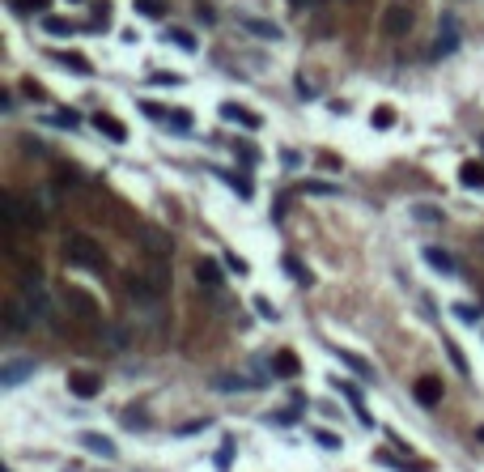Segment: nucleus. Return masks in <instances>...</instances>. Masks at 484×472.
<instances>
[{
	"label": "nucleus",
	"mask_w": 484,
	"mask_h": 472,
	"mask_svg": "<svg viewBox=\"0 0 484 472\" xmlns=\"http://www.w3.org/2000/svg\"><path fill=\"white\" fill-rule=\"evenodd\" d=\"M166 289H170V273H166L161 259H153L145 273H132V277H128V298L140 302V306H157L161 298H166Z\"/></svg>",
	"instance_id": "nucleus-1"
},
{
	"label": "nucleus",
	"mask_w": 484,
	"mask_h": 472,
	"mask_svg": "<svg viewBox=\"0 0 484 472\" xmlns=\"http://www.w3.org/2000/svg\"><path fill=\"white\" fill-rule=\"evenodd\" d=\"M64 251H68V264H77V269H89V273L106 269V259H102V251H98V243L89 234H68Z\"/></svg>",
	"instance_id": "nucleus-2"
},
{
	"label": "nucleus",
	"mask_w": 484,
	"mask_h": 472,
	"mask_svg": "<svg viewBox=\"0 0 484 472\" xmlns=\"http://www.w3.org/2000/svg\"><path fill=\"white\" fill-rule=\"evenodd\" d=\"M17 302L26 306V315H30L34 324H43L47 315H51V298H47V289H43L38 277H26V281L17 285Z\"/></svg>",
	"instance_id": "nucleus-3"
},
{
	"label": "nucleus",
	"mask_w": 484,
	"mask_h": 472,
	"mask_svg": "<svg viewBox=\"0 0 484 472\" xmlns=\"http://www.w3.org/2000/svg\"><path fill=\"white\" fill-rule=\"evenodd\" d=\"M412 26H416V17H412V9H404V5H391V9L383 13V22H379V30H383L387 38H408Z\"/></svg>",
	"instance_id": "nucleus-4"
},
{
	"label": "nucleus",
	"mask_w": 484,
	"mask_h": 472,
	"mask_svg": "<svg viewBox=\"0 0 484 472\" xmlns=\"http://www.w3.org/2000/svg\"><path fill=\"white\" fill-rule=\"evenodd\" d=\"M68 392H73L77 400H94V396L102 392V379L89 375V371H73V375H68Z\"/></svg>",
	"instance_id": "nucleus-5"
},
{
	"label": "nucleus",
	"mask_w": 484,
	"mask_h": 472,
	"mask_svg": "<svg viewBox=\"0 0 484 472\" xmlns=\"http://www.w3.org/2000/svg\"><path fill=\"white\" fill-rule=\"evenodd\" d=\"M238 26L255 38H267V43H281V34H285L277 22H263V17H238Z\"/></svg>",
	"instance_id": "nucleus-6"
},
{
	"label": "nucleus",
	"mask_w": 484,
	"mask_h": 472,
	"mask_svg": "<svg viewBox=\"0 0 484 472\" xmlns=\"http://www.w3.org/2000/svg\"><path fill=\"white\" fill-rule=\"evenodd\" d=\"M85 451H94V455H102V459H115L119 455V447H115V438H106V434H94V430H85L81 438H77Z\"/></svg>",
	"instance_id": "nucleus-7"
},
{
	"label": "nucleus",
	"mask_w": 484,
	"mask_h": 472,
	"mask_svg": "<svg viewBox=\"0 0 484 472\" xmlns=\"http://www.w3.org/2000/svg\"><path fill=\"white\" fill-rule=\"evenodd\" d=\"M221 120H226V124H242V128H251V132L263 124L251 107H238V102H221Z\"/></svg>",
	"instance_id": "nucleus-8"
},
{
	"label": "nucleus",
	"mask_w": 484,
	"mask_h": 472,
	"mask_svg": "<svg viewBox=\"0 0 484 472\" xmlns=\"http://www.w3.org/2000/svg\"><path fill=\"white\" fill-rule=\"evenodd\" d=\"M332 387H336V392H340V396H344L353 408H357L361 426H374V417H369V413H365V404H361V387H357V383H349V379H332Z\"/></svg>",
	"instance_id": "nucleus-9"
},
{
	"label": "nucleus",
	"mask_w": 484,
	"mask_h": 472,
	"mask_svg": "<svg viewBox=\"0 0 484 472\" xmlns=\"http://www.w3.org/2000/svg\"><path fill=\"white\" fill-rule=\"evenodd\" d=\"M408 217L420 222V226H438V222H446L442 208H438V204H425V200H412V204H408Z\"/></svg>",
	"instance_id": "nucleus-10"
},
{
	"label": "nucleus",
	"mask_w": 484,
	"mask_h": 472,
	"mask_svg": "<svg viewBox=\"0 0 484 472\" xmlns=\"http://www.w3.org/2000/svg\"><path fill=\"white\" fill-rule=\"evenodd\" d=\"M420 255H425V264L434 269V273H442V277H455V273H459V264H455V259H450L442 247H425Z\"/></svg>",
	"instance_id": "nucleus-11"
},
{
	"label": "nucleus",
	"mask_w": 484,
	"mask_h": 472,
	"mask_svg": "<svg viewBox=\"0 0 484 472\" xmlns=\"http://www.w3.org/2000/svg\"><path fill=\"white\" fill-rule=\"evenodd\" d=\"M272 375H277V379H298V375H302V362H298L289 349H281V353L272 357Z\"/></svg>",
	"instance_id": "nucleus-12"
},
{
	"label": "nucleus",
	"mask_w": 484,
	"mask_h": 472,
	"mask_svg": "<svg viewBox=\"0 0 484 472\" xmlns=\"http://www.w3.org/2000/svg\"><path fill=\"white\" fill-rule=\"evenodd\" d=\"M450 51H459V26H455V17H442V30H438V56H450Z\"/></svg>",
	"instance_id": "nucleus-13"
},
{
	"label": "nucleus",
	"mask_w": 484,
	"mask_h": 472,
	"mask_svg": "<svg viewBox=\"0 0 484 472\" xmlns=\"http://www.w3.org/2000/svg\"><path fill=\"white\" fill-rule=\"evenodd\" d=\"M94 128H98L106 141H115V145H124V141H128V128H124L119 120H111V115H94Z\"/></svg>",
	"instance_id": "nucleus-14"
},
{
	"label": "nucleus",
	"mask_w": 484,
	"mask_h": 472,
	"mask_svg": "<svg viewBox=\"0 0 484 472\" xmlns=\"http://www.w3.org/2000/svg\"><path fill=\"white\" fill-rule=\"evenodd\" d=\"M26 375H34V362H9L5 371H0V383H5V387H17Z\"/></svg>",
	"instance_id": "nucleus-15"
},
{
	"label": "nucleus",
	"mask_w": 484,
	"mask_h": 472,
	"mask_svg": "<svg viewBox=\"0 0 484 472\" xmlns=\"http://www.w3.org/2000/svg\"><path fill=\"white\" fill-rule=\"evenodd\" d=\"M416 400H420L425 408H434V404L442 400V383H438V379H420V383H416Z\"/></svg>",
	"instance_id": "nucleus-16"
},
{
	"label": "nucleus",
	"mask_w": 484,
	"mask_h": 472,
	"mask_svg": "<svg viewBox=\"0 0 484 472\" xmlns=\"http://www.w3.org/2000/svg\"><path fill=\"white\" fill-rule=\"evenodd\" d=\"M459 183L471 187V192L484 187V166H480V162H463V166H459Z\"/></svg>",
	"instance_id": "nucleus-17"
},
{
	"label": "nucleus",
	"mask_w": 484,
	"mask_h": 472,
	"mask_svg": "<svg viewBox=\"0 0 484 472\" xmlns=\"http://www.w3.org/2000/svg\"><path fill=\"white\" fill-rule=\"evenodd\" d=\"M196 277H200V281H208V289H212V294L221 289V269L212 264V259H200V264H196Z\"/></svg>",
	"instance_id": "nucleus-18"
},
{
	"label": "nucleus",
	"mask_w": 484,
	"mask_h": 472,
	"mask_svg": "<svg viewBox=\"0 0 484 472\" xmlns=\"http://www.w3.org/2000/svg\"><path fill=\"white\" fill-rule=\"evenodd\" d=\"M221 179L230 183V192H234V196H242V200H251V196H255V187H251V179H247V175H221Z\"/></svg>",
	"instance_id": "nucleus-19"
},
{
	"label": "nucleus",
	"mask_w": 484,
	"mask_h": 472,
	"mask_svg": "<svg viewBox=\"0 0 484 472\" xmlns=\"http://www.w3.org/2000/svg\"><path fill=\"white\" fill-rule=\"evenodd\" d=\"M336 357H340V362L349 366V371H353V375H365V379L374 375V371H369V366H365V362L357 357V353H349V349H336Z\"/></svg>",
	"instance_id": "nucleus-20"
},
{
	"label": "nucleus",
	"mask_w": 484,
	"mask_h": 472,
	"mask_svg": "<svg viewBox=\"0 0 484 472\" xmlns=\"http://www.w3.org/2000/svg\"><path fill=\"white\" fill-rule=\"evenodd\" d=\"M302 192H310V196H340V187H336V183H328V179H306V183H302Z\"/></svg>",
	"instance_id": "nucleus-21"
},
{
	"label": "nucleus",
	"mask_w": 484,
	"mask_h": 472,
	"mask_svg": "<svg viewBox=\"0 0 484 472\" xmlns=\"http://www.w3.org/2000/svg\"><path fill=\"white\" fill-rule=\"evenodd\" d=\"M166 38H170V43H179L183 51H196V34H191V30H183V26H170V30H166Z\"/></svg>",
	"instance_id": "nucleus-22"
},
{
	"label": "nucleus",
	"mask_w": 484,
	"mask_h": 472,
	"mask_svg": "<svg viewBox=\"0 0 484 472\" xmlns=\"http://www.w3.org/2000/svg\"><path fill=\"white\" fill-rule=\"evenodd\" d=\"M369 124L379 128V132H387V128H395V111L391 107H374V115H369Z\"/></svg>",
	"instance_id": "nucleus-23"
},
{
	"label": "nucleus",
	"mask_w": 484,
	"mask_h": 472,
	"mask_svg": "<svg viewBox=\"0 0 484 472\" xmlns=\"http://www.w3.org/2000/svg\"><path fill=\"white\" fill-rule=\"evenodd\" d=\"M43 30H47V34H56V38H68L77 26H73V22H64V17H47V22H43Z\"/></svg>",
	"instance_id": "nucleus-24"
},
{
	"label": "nucleus",
	"mask_w": 484,
	"mask_h": 472,
	"mask_svg": "<svg viewBox=\"0 0 484 472\" xmlns=\"http://www.w3.org/2000/svg\"><path fill=\"white\" fill-rule=\"evenodd\" d=\"M161 128H175V132H187V128H191V115H187V111H166V120H161Z\"/></svg>",
	"instance_id": "nucleus-25"
},
{
	"label": "nucleus",
	"mask_w": 484,
	"mask_h": 472,
	"mask_svg": "<svg viewBox=\"0 0 484 472\" xmlns=\"http://www.w3.org/2000/svg\"><path fill=\"white\" fill-rule=\"evenodd\" d=\"M285 273H289V277H293L298 285H310V269H302L293 255H285Z\"/></svg>",
	"instance_id": "nucleus-26"
},
{
	"label": "nucleus",
	"mask_w": 484,
	"mask_h": 472,
	"mask_svg": "<svg viewBox=\"0 0 484 472\" xmlns=\"http://www.w3.org/2000/svg\"><path fill=\"white\" fill-rule=\"evenodd\" d=\"M450 310H455V315H459V320H463V324H471V328H476V324H480V306H467V302H455V306H450Z\"/></svg>",
	"instance_id": "nucleus-27"
},
{
	"label": "nucleus",
	"mask_w": 484,
	"mask_h": 472,
	"mask_svg": "<svg viewBox=\"0 0 484 472\" xmlns=\"http://www.w3.org/2000/svg\"><path fill=\"white\" fill-rule=\"evenodd\" d=\"M255 315H259V320H267V324H277V315H281V310L267 302V298H255Z\"/></svg>",
	"instance_id": "nucleus-28"
},
{
	"label": "nucleus",
	"mask_w": 484,
	"mask_h": 472,
	"mask_svg": "<svg viewBox=\"0 0 484 472\" xmlns=\"http://www.w3.org/2000/svg\"><path fill=\"white\" fill-rule=\"evenodd\" d=\"M56 64H64V69H73V73H89V64H85L81 56H68V51H60V56H56Z\"/></svg>",
	"instance_id": "nucleus-29"
},
{
	"label": "nucleus",
	"mask_w": 484,
	"mask_h": 472,
	"mask_svg": "<svg viewBox=\"0 0 484 472\" xmlns=\"http://www.w3.org/2000/svg\"><path fill=\"white\" fill-rule=\"evenodd\" d=\"M314 443H318L323 451H340V447H344V443H340L336 434H328V430H314Z\"/></svg>",
	"instance_id": "nucleus-30"
},
{
	"label": "nucleus",
	"mask_w": 484,
	"mask_h": 472,
	"mask_svg": "<svg viewBox=\"0 0 484 472\" xmlns=\"http://www.w3.org/2000/svg\"><path fill=\"white\" fill-rule=\"evenodd\" d=\"M149 85L170 90V85H183V77H179V73H153V77H149Z\"/></svg>",
	"instance_id": "nucleus-31"
},
{
	"label": "nucleus",
	"mask_w": 484,
	"mask_h": 472,
	"mask_svg": "<svg viewBox=\"0 0 484 472\" xmlns=\"http://www.w3.org/2000/svg\"><path fill=\"white\" fill-rule=\"evenodd\" d=\"M136 13H145V17H161L166 9H161L157 0H136Z\"/></svg>",
	"instance_id": "nucleus-32"
},
{
	"label": "nucleus",
	"mask_w": 484,
	"mask_h": 472,
	"mask_svg": "<svg viewBox=\"0 0 484 472\" xmlns=\"http://www.w3.org/2000/svg\"><path fill=\"white\" fill-rule=\"evenodd\" d=\"M51 124L56 128H77V115L73 111H51Z\"/></svg>",
	"instance_id": "nucleus-33"
},
{
	"label": "nucleus",
	"mask_w": 484,
	"mask_h": 472,
	"mask_svg": "<svg viewBox=\"0 0 484 472\" xmlns=\"http://www.w3.org/2000/svg\"><path fill=\"white\" fill-rule=\"evenodd\" d=\"M140 111H145L153 124H161V120H166V107H157V102H140Z\"/></svg>",
	"instance_id": "nucleus-34"
},
{
	"label": "nucleus",
	"mask_w": 484,
	"mask_h": 472,
	"mask_svg": "<svg viewBox=\"0 0 484 472\" xmlns=\"http://www.w3.org/2000/svg\"><path fill=\"white\" fill-rule=\"evenodd\" d=\"M234 153H242V162H247V166H255V145L238 141V149H234Z\"/></svg>",
	"instance_id": "nucleus-35"
},
{
	"label": "nucleus",
	"mask_w": 484,
	"mask_h": 472,
	"mask_svg": "<svg viewBox=\"0 0 484 472\" xmlns=\"http://www.w3.org/2000/svg\"><path fill=\"white\" fill-rule=\"evenodd\" d=\"M226 264H230V273H238V277H247V259H238V255H226Z\"/></svg>",
	"instance_id": "nucleus-36"
},
{
	"label": "nucleus",
	"mask_w": 484,
	"mask_h": 472,
	"mask_svg": "<svg viewBox=\"0 0 484 472\" xmlns=\"http://www.w3.org/2000/svg\"><path fill=\"white\" fill-rule=\"evenodd\" d=\"M298 94H302V98H318V90H314V85H306V81H298Z\"/></svg>",
	"instance_id": "nucleus-37"
},
{
	"label": "nucleus",
	"mask_w": 484,
	"mask_h": 472,
	"mask_svg": "<svg viewBox=\"0 0 484 472\" xmlns=\"http://www.w3.org/2000/svg\"><path fill=\"white\" fill-rule=\"evenodd\" d=\"M47 0H17V9H43Z\"/></svg>",
	"instance_id": "nucleus-38"
},
{
	"label": "nucleus",
	"mask_w": 484,
	"mask_h": 472,
	"mask_svg": "<svg viewBox=\"0 0 484 472\" xmlns=\"http://www.w3.org/2000/svg\"><path fill=\"white\" fill-rule=\"evenodd\" d=\"M293 9H318V0H289Z\"/></svg>",
	"instance_id": "nucleus-39"
},
{
	"label": "nucleus",
	"mask_w": 484,
	"mask_h": 472,
	"mask_svg": "<svg viewBox=\"0 0 484 472\" xmlns=\"http://www.w3.org/2000/svg\"><path fill=\"white\" fill-rule=\"evenodd\" d=\"M64 472H81V468H64Z\"/></svg>",
	"instance_id": "nucleus-40"
}]
</instances>
